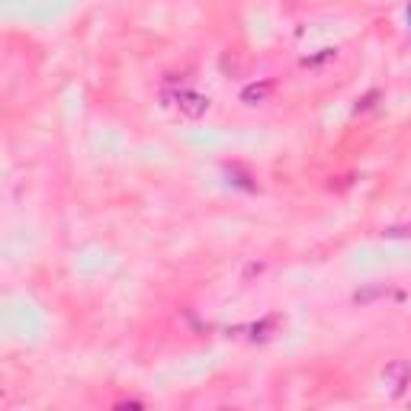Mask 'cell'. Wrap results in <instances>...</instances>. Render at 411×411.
<instances>
[{"label":"cell","mask_w":411,"mask_h":411,"mask_svg":"<svg viewBox=\"0 0 411 411\" xmlns=\"http://www.w3.org/2000/svg\"><path fill=\"white\" fill-rule=\"evenodd\" d=\"M338 55V48H322V55H315V58H305V68H315V64H322V62H328V58H334Z\"/></svg>","instance_id":"obj_5"},{"label":"cell","mask_w":411,"mask_h":411,"mask_svg":"<svg viewBox=\"0 0 411 411\" xmlns=\"http://www.w3.org/2000/svg\"><path fill=\"white\" fill-rule=\"evenodd\" d=\"M161 100H164L167 106H177L183 116H190V119H199L209 113V96L196 94V90H164Z\"/></svg>","instance_id":"obj_1"},{"label":"cell","mask_w":411,"mask_h":411,"mask_svg":"<svg viewBox=\"0 0 411 411\" xmlns=\"http://www.w3.org/2000/svg\"><path fill=\"white\" fill-rule=\"evenodd\" d=\"M382 380H386V386H392V392H402L405 386L411 382V363H402V360H396V363H389L386 373H382Z\"/></svg>","instance_id":"obj_2"},{"label":"cell","mask_w":411,"mask_h":411,"mask_svg":"<svg viewBox=\"0 0 411 411\" xmlns=\"http://www.w3.org/2000/svg\"><path fill=\"white\" fill-rule=\"evenodd\" d=\"M273 328H277V318H267V322L254 324V328H251V338H254V340H267Z\"/></svg>","instance_id":"obj_4"},{"label":"cell","mask_w":411,"mask_h":411,"mask_svg":"<svg viewBox=\"0 0 411 411\" xmlns=\"http://www.w3.org/2000/svg\"><path fill=\"white\" fill-rule=\"evenodd\" d=\"M408 16H411V10H408Z\"/></svg>","instance_id":"obj_6"},{"label":"cell","mask_w":411,"mask_h":411,"mask_svg":"<svg viewBox=\"0 0 411 411\" xmlns=\"http://www.w3.org/2000/svg\"><path fill=\"white\" fill-rule=\"evenodd\" d=\"M270 90H273V80H261V84H251V87L241 90V100L247 106H257V103H264L270 96Z\"/></svg>","instance_id":"obj_3"}]
</instances>
